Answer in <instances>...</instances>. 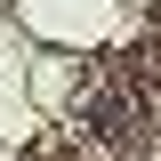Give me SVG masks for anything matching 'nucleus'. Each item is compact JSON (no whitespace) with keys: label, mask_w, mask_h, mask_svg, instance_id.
<instances>
[{"label":"nucleus","mask_w":161,"mask_h":161,"mask_svg":"<svg viewBox=\"0 0 161 161\" xmlns=\"http://www.w3.org/2000/svg\"><path fill=\"white\" fill-rule=\"evenodd\" d=\"M80 121H89L105 145H129L137 137V97L113 89V80H97V89H80Z\"/></svg>","instance_id":"1"}]
</instances>
